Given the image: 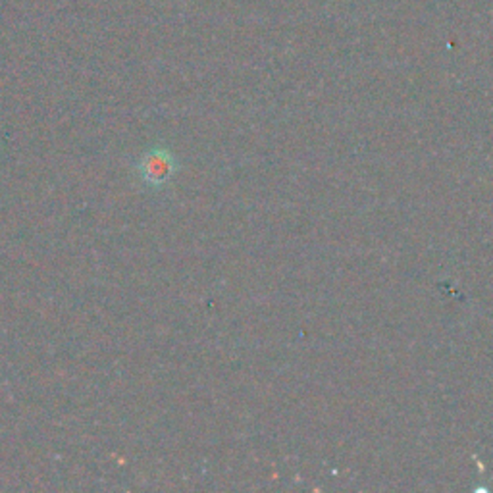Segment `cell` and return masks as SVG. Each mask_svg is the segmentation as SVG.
<instances>
[{
  "mask_svg": "<svg viewBox=\"0 0 493 493\" xmlns=\"http://www.w3.org/2000/svg\"><path fill=\"white\" fill-rule=\"evenodd\" d=\"M178 171V160L170 151L158 146L145 153L138 164V174L146 188H163Z\"/></svg>",
  "mask_w": 493,
  "mask_h": 493,
  "instance_id": "6da1fadb",
  "label": "cell"
}]
</instances>
